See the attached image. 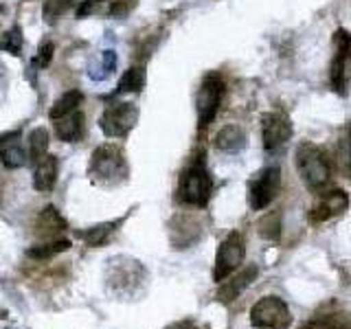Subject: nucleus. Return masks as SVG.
Masks as SVG:
<instances>
[{
  "label": "nucleus",
  "mask_w": 351,
  "mask_h": 329,
  "mask_svg": "<svg viewBox=\"0 0 351 329\" xmlns=\"http://www.w3.org/2000/svg\"><path fill=\"white\" fill-rule=\"evenodd\" d=\"M296 171H299L303 184L312 191H321L332 178L327 154L314 143H301L296 147Z\"/></svg>",
  "instance_id": "f257e3e1"
},
{
  "label": "nucleus",
  "mask_w": 351,
  "mask_h": 329,
  "mask_svg": "<svg viewBox=\"0 0 351 329\" xmlns=\"http://www.w3.org/2000/svg\"><path fill=\"white\" fill-rule=\"evenodd\" d=\"M90 178L101 184H119L128 178L125 154L117 145H101L90 156Z\"/></svg>",
  "instance_id": "f03ea898"
},
{
  "label": "nucleus",
  "mask_w": 351,
  "mask_h": 329,
  "mask_svg": "<svg viewBox=\"0 0 351 329\" xmlns=\"http://www.w3.org/2000/svg\"><path fill=\"white\" fill-rule=\"evenodd\" d=\"M178 193H180V200L191 206H206V202L211 200L213 180H211V173L206 171V164L202 158L193 160L189 167L182 171Z\"/></svg>",
  "instance_id": "7ed1b4c3"
},
{
  "label": "nucleus",
  "mask_w": 351,
  "mask_h": 329,
  "mask_svg": "<svg viewBox=\"0 0 351 329\" xmlns=\"http://www.w3.org/2000/svg\"><path fill=\"white\" fill-rule=\"evenodd\" d=\"M224 97V82L217 73H208L204 80L200 90H197L195 97V110H197V127L204 130L211 125V121L215 119L219 103H222Z\"/></svg>",
  "instance_id": "20e7f679"
},
{
  "label": "nucleus",
  "mask_w": 351,
  "mask_h": 329,
  "mask_svg": "<svg viewBox=\"0 0 351 329\" xmlns=\"http://www.w3.org/2000/svg\"><path fill=\"white\" fill-rule=\"evenodd\" d=\"M250 323L257 329H288L292 316L288 305L279 296H263L250 310Z\"/></svg>",
  "instance_id": "39448f33"
},
{
  "label": "nucleus",
  "mask_w": 351,
  "mask_h": 329,
  "mask_svg": "<svg viewBox=\"0 0 351 329\" xmlns=\"http://www.w3.org/2000/svg\"><path fill=\"white\" fill-rule=\"evenodd\" d=\"M244 255H246L244 235L237 233V230L228 233L226 239L222 241V244H219V250H217L215 268H213V281H217V283L226 281L230 274H233L241 266V261H244Z\"/></svg>",
  "instance_id": "423d86ee"
},
{
  "label": "nucleus",
  "mask_w": 351,
  "mask_h": 329,
  "mask_svg": "<svg viewBox=\"0 0 351 329\" xmlns=\"http://www.w3.org/2000/svg\"><path fill=\"white\" fill-rule=\"evenodd\" d=\"M136 121H138V108L134 103L121 101L104 110L101 119H99V127L110 138H123L136 125Z\"/></svg>",
  "instance_id": "0eeeda50"
},
{
  "label": "nucleus",
  "mask_w": 351,
  "mask_h": 329,
  "mask_svg": "<svg viewBox=\"0 0 351 329\" xmlns=\"http://www.w3.org/2000/svg\"><path fill=\"white\" fill-rule=\"evenodd\" d=\"M329 82L338 95H347L351 86V33L343 29L336 33V53L329 69Z\"/></svg>",
  "instance_id": "6e6552de"
},
{
  "label": "nucleus",
  "mask_w": 351,
  "mask_h": 329,
  "mask_svg": "<svg viewBox=\"0 0 351 329\" xmlns=\"http://www.w3.org/2000/svg\"><path fill=\"white\" fill-rule=\"evenodd\" d=\"M279 184H281L279 167L261 169L257 173V178L250 182V189H248V204H250L252 211H261V208H266L274 197H277Z\"/></svg>",
  "instance_id": "1a4fd4ad"
},
{
  "label": "nucleus",
  "mask_w": 351,
  "mask_h": 329,
  "mask_svg": "<svg viewBox=\"0 0 351 329\" xmlns=\"http://www.w3.org/2000/svg\"><path fill=\"white\" fill-rule=\"evenodd\" d=\"M290 136H292V123L285 114L268 112L261 117V138H263V147L268 151L285 145V143L290 141Z\"/></svg>",
  "instance_id": "9d476101"
},
{
  "label": "nucleus",
  "mask_w": 351,
  "mask_h": 329,
  "mask_svg": "<svg viewBox=\"0 0 351 329\" xmlns=\"http://www.w3.org/2000/svg\"><path fill=\"white\" fill-rule=\"evenodd\" d=\"M347 204H349V197L345 191L334 189V191H327L316 200V204L312 206L310 211V219L312 222H327L340 213L347 211Z\"/></svg>",
  "instance_id": "9b49d317"
},
{
  "label": "nucleus",
  "mask_w": 351,
  "mask_h": 329,
  "mask_svg": "<svg viewBox=\"0 0 351 329\" xmlns=\"http://www.w3.org/2000/svg\"><path fill=\"white\" fill-rule=\"evenodd\" d=\"M86 132V119L80 110L55 121V134L64 143H80Z\"/></svg>",
  "instance_id": "f8f14e48"
},
{
  "label": "nucleus",
  "mask_w": 351,
  "mask_h": 329,
  "mask_svg": "<svg viewBox=\"0 0 351 329\" xmlns=\"http://www.w3.org/2000/svg\"><path fill=\"white\" fill-rule=\"evenodd\" d=\"M55 180H58V156L47 154V156L36 162V169H33V186H36L40 193H49L53 191Z\"/></svg>",
  "instance_id": "ddd939ff"
},
{
  "label": "nucleus",
  "mask_w": 351,
  "mask_h": 329,
  "mask_svg": "<svg viewBox=\"0 0 351 329\" xmlns=\"http://www.w3.org/2000/svg\"><path fill=\"white\" fill-rule=\"evenodd\" d=\"M125 217H119L114 219V222H104V224H97L93 228H86V230H80V233H75L80 239L86 241V246H93V248H99L110 241V237H112L117 233V228L123 224Z\"/></svg>",
  "instance_id": "4468645a"
},
{
  "label": "nucleus",
  "mask_w": 351,
  "mask_h": 329,
  "mask_svg": "<svg viewBox=\"0 0 351 329\" xmlns=\"http://www.w3.org/2000/svg\"><path fill=\"white\" fill-rule=\"evenodd\" d=\"M255 277H257V266H248L246 270H241L239 277H235L233 281H222L224 285L219 288V294H217L219 301H224V303L235 301L237 296L252 283V279H255Z\"/></svg>",
  "instance_id": "2eb2a0df"
},
{
  "label": "nucleus",
  "mask_w": 351,
  "mask_h": 329,
  "mask_svg": "<svg viewBox=\"0 0 351 329\" xmlns=\"http://www.w3.org/2000/svg\"><path fill=\"white\" fill-rule=\"evenodd\" d=\"M215 147L219 151H226V154H235L239 149H244L246 145V134L244 130L239 125H224L222 130L215 134Z\"/></svg>",
  "instance_id": "dca6fc26"
},
{
  "label": "nucleus",
  "mask_w": 351,
  "mask_h": 329,
  "mask_svg": "<svg viewBox=\"0 0 351 329\" xmlns=\"http://www.w3.org/2000/svg\"><path fill=\"white\" fill-rule=\"evenodd\" d=\"M0 162L7 169H20L31 160H29V151L18 141H5V145H0Z\"/></svg>",
  "instance_id": "f3484780"
},
{
  "label": "nucleus",
  "mask_w": 351,
  "mask_h": 329,
  "mask_svg": "<svg viewBox=\"0 0 351 329\" xmlns=\"http://www.w3.org/2000/svg\"><path fill=\"white\" fill-rule=\"evenodd\" d=\"M82 101H84V95H82L80 90H69V93H64V95L58 99V101L53 103L49 117H51L53 121H58V119H62V117H66V114L75 112V110L80 108Z\"/></svg>",
  "instance_id": "a211bd4d"
},
{
  "label": "nucleus",
  "mask_w": 351,
  "mask_h": 329,
  "mask_svg": "<svg viewBox=\"0 0 351 329\" xmlns=\"http://www.w3.org/2000/svg\"><path fill=\"white\" fill-rule=\"evenodd\" d=\"M145 88V69L143 66H132L125 75L121 77V82L117 86V95L123 93H141Z\"/></svg>",
  "instance_id": "6ab92c4d"
},
{
  "label": "nucleus",
  "mask_w": 351,
  "mask_h": 329,
  "mask_svg": "<svg viewBox=\"0 0 351 329\" xmlns=\"http://www.w3.org/2000/svg\"><path fill=\"white\" fill-rule=\"evenodd\" d=\"M71 248V239H55L49 241V244H38V246H31L27 250V257L29 259H51L60 252H66Z\"/></svg>",
  "instance_id": "aec40b11"
},
{
  "label": "nucleus",
  "mask_w": 351,
  "mask_h": 329,
  "mask_svg": "<svg viewBox=\"0 0 351 329\" xmlns=\"http://www.w3.org/2000/svg\"><path fill=\"white\" fill-rule=\"evenodd\" d=\"M301 329H351V316L349 314H329L314 318V321L305 323Z\"/></svg>",
  "instance_id": "412c9836"
},
{
  "label": "nucleus",
  "mask_w": 351,
  "mask_h": 329,
  "mask_svg": "<svg viewBox=\"0 0 351 329\" xmlns=\"http://www.w3.org/2000/svg\"><path fill=\"white\" fill-rule=\"evenodd\" d=\"M49 149V132L44 127H36L29 136V160L38 162L40 158L47 156Z\"/></svg>",
  "instance_id": "4be33fe9"
},
{
  "label": "nucleus",
  "mask_w": 351,
  "mask_h": 329,
  "mask_svg": "<svg viewBox=\"0 0 351 329\" xmlns=\"http://www.w3.org/2000/svg\"><path fill=\"white\" fill-rule=\"evenodd\" d=\"M38 228H42V233H60L66 230V219L55 206H47L38 217Z\"/></svg>",
  "instance_id": "5701e85b"
},
{
  "label": "nucleus",
  "mask_w": 351,
  "mask_h": 329,
  "mask_svg": "<svg viewBox=\"0 0 351 329\" xmlns=\"http://www.w3.org/2000/svg\"><path fill=\"white\" fill-rule=\"evenodd\" d=\"M75 7V0H47L42 7V16L47 25H55L62 16H66Z\"/></svg>",
  "instance_id": "b1692460"
},
{
  "label": "nucleus",
  "mask_w": 351,
  "mask_h": 329,
  "mask_svg": "<svg viewBox=\"0 0 351 329\" xmlns=\"http://www.w3.org/2000/svg\"><path fill=\"white\" fill-rule=\"evenodd\" d=\"M338 160H340V169L351 180V121L345 125L338 141Z\"/></svg>",
  "instance_id": "393cba45"
},
{
  "label": "nucleus",
  "mask_w": 351,
  "mask_h": 329,
  "mask_svg": "<svg viewBox=\"0 0 351 329\" xmlns=\"http://www.w3.org/2000/svg\"><path fill=\"white\" fill-rule=\"evenodd\" d=\"M22 44H25V40H22V31L18 29V27H14V29H9L7 33H5V38H3V47L7 53H11V55H20V51H22Z\"/></svg>",
  "instance_id": "a878e982"
},
{
  "label": "nucleus",
  "mask_w": 351,
  "mask_h": 329,
  "mask_svg": "<svg viewBox=\"0 0 351 329\" xmlns=\"http://www.w3.org/2000/svg\"><path fill=\"white\" fill-rule=\"evenodd\" d=\"M53 53H55L53 42H44L42 47H40L38 58H36V64L40 66V69H47V66L51 64V60H53Z\"/></svg>",
  "instance_id": "bb28decb"
},
{
  "label": "nucleus",
  "mask_w": 351,
  "mask_h": 329,
  "mask_svg": "<svg viewBox=\"0 0 351 329\" xmlns=\"http://www.w3.org/2000/svg\"><path fill=\"white\" fill-rule=\"evenodd\" d=\"M134 7H136V0H117V3L110 7V16H114V18L128 16Z\"/></svg>",
  "instance_id": "cd10ccee"
},
{
  "label": "nucleus",
  "mask_w": 351,
  "mask_h": 329,
  "mask_svg": "<svg viewBox=\"0 0 351 329\" xmlns=\"http://www.w3.org/2000/svg\"><path fill=\"white\" fill-rule=\"evenodd\" d=\"M117 53L114 51H104V55H101V71H104V80L108 75H112L114 73V69H117Z\"/></svg>",
  "instance_id": "c85d7f7f"
},
{
  "label": "nucleus",
  "mask_w": 351,
  "mask_h": 329,
  "mask_svg": "<svg viewBox=\"0 0 351 329\" xmlns=\"http://www.w3.org/2000/svg\"><path fill=\"white\" fill-rule=\"evenodd\" d=\"M101 3H106V0H84V3L80 5V9H77V16L84 18L86 14H90V11H93L97 5H101Z\"/></svg>",
  "instance_id": "c756f323"
},
{
  "label": "nucleus",
  "mask_w": 351,
  "mask_h": 329,
  "mask_svg": "<svg viewBox=\"0 0 351 329\" xmlns=\"http://www.w3.org/2000/svg\"><path fill=\"white\" fill-rule=\"evenodd\" d=\"M167 329H193V325L191 323H176V325H171Z\"/></svg>",
  "instance_id": "7c9ffc66"
},
{
  "label": "nucleus",
  "mask_w": 351,
  "mask_h": 329,
  "mask_svg": "<svg viewBox=\"0 0 351 329\" xmlns=\"http://www.w3.org/2000/svg\"><path fill=\"white\" fill-rule=\"evenodd\" d=\"M0 14H3V7H0Z\"/></svg>",
  "instance_id": "2f4dec72"
}]
</instances>
